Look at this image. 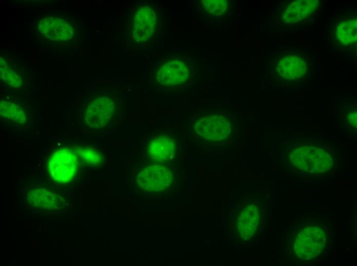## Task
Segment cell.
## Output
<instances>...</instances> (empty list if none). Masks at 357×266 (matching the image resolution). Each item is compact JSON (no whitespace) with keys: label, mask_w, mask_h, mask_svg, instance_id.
Returning a JSON list of instances; mask_svg holds the SVG:
<instances>
[{"label":"cell","mask_w":357,"mask_h":266,"mask_svg":"<svg viewBox=\"0 0 357 266\" xmlns=\"http://www.w3.org/2000/svg\"><path fill=\"white\" fill-rule=\"evenodd\" d=\"M308 68V62L302 56L285 55L277 61L275 71L282 80L292 81L304 77Z\"/></svg>","instance_id":"obj_9"},{"label":"cell","mask_w":357,"mask_h":266,"mask_svg":"<svg viewBox=\"0 0 357 266\" xmlns=\"http://www.w3.org/2000/svg\"><path fill=\"white\" fill-rule=\"evenodd\" d=\"M335 39L339 45L349 47L357 41V20L350 17L338 22L335 28Z\"/></svg>","instance_id":"obj_12"},{"label":"cell","mask_w":357,"mask_h":266,"mask_svg":"<svg viewBox=\"0 0 357 266\" xmlns=\"http://www.w3.org/2000/svg\"><path fill=\"white\" fill-rule=\"evenodd\" d=\"M203 2H204L205 9L213 15H222L227 10V2L226 1H204Z\"/></svg>","instance_id":"obj_16"},{"label":"cell","mask_w":357,"mask_h":266,"mask_svg":"<svg viewBox=\"0 0 357 266\" xmlns=\"http://www.w3.org/2000/svg\"><path fill=\"white\" fill-rule=\"evenodd\" d=\"M74 150L78 156L80 161L85 165L98 166L104 162L105 157L103 153L93 146H77L75 147Z\"/></svg>","instance_id":"obj_13"},{"label":"cell","mask_w":357,"mask_h":266,"mask_svg":"<svg viewBox=\"0 0 357 266\" xmlns=\"http://www.w3.org/2000/svg\"><path fill=\"white\" fill-rule=\"evenodd\" d=\"M261 213L255 205H250L242 210L237 219V228L240 236L248 239L253 236L259 227Z\"/></svg>","instance_id":"obj_11"},{"label":"cell","mask_w":357,"mask_h":266,"mask_svg":"<svg viewBox=\"0 0 357 266\" xmlns=\"http://www.w3.org/2000/svg\"><path fill=\"white\" fill-rule=\"evenodd\" d=\"M173 180V174L169 167L164 164L151 163L138 172L134 181L142 190L158 192L168 188Z\"/></svg>","instance_id":"obj_4"},{"label":"cell","mask_w":357,"mask_h":266,"mask_svg":"<svg viewBox=\"0 0 357 266\" xmlns=\"http://www.w3.org/2000/svg\"><path fill=\"white\" fill-rule=\"evenodd\" d=\"M189 64L180 59L170 60L163 64L155 73V82L160 86L174 87L185 83L189 78Z\"/></svg>","instance_id":"obj_6"},{"label":"cell","mask_w":357,"mask_h":266,"mask_svg":"<svg viewBox=\"0 0 357 266\" xmlns=\"http://www.w3.org/2000/svg\"><path fill=\"white\" fill-rule=\"evenodd\" d=\"M156 15L149 6L140 7L134 13L132 21V33L137 42H145L153 34L156 28Z\"/></svg>","instance_id":"obj_7"},{"label":"cell","mask_w":357,"mask_h":266,"mask_svg":"<svg viewBox=\"0 0 357 266\" xmlns=\"http://www.w3.org/2000/svg\"><path fill=\"white\" fill-rule=\"evenodd\" d=\"M80 162L74 149L69 148L57 149L50 157L49 173L57 182H68L75 176Z\"/></svg>","instance_id":"obj_5"},{"label":"cell","mask_w":357,"mask_h":266,"mask_svg":"<svg viewBox=\"0 0 357 266\" xmlns=\"http://www.w3.org/2000/svg\"><path fill=\"white\" fill-rule=\"evenodd\" d=\"M0 114L1 116L15 123L23 124L26 120V114L24 109L11 101H1Z\"/></svg>","instance_id":"obj_14"},{"label":"cell","mask_w":357,"mask_h":266,"mask_svg":"<svg viewBox=\"0 0 357 266\" xmlns=\"http://www.w3.org/2000/svg\"><path fill=\"white\" fill-rule=\"evenodd\" d=\"M193 132L197 138L211 143H221L230 137V119L225 115L210 113L199 116L194 122Z\"/></svg>","instance_id":"obj_2"},{"label":"cell","mask_w":357,"mask_h":266,"mask_svg":"<svg viewBox=\"0 0 357 266\" xmlns=\"http://www.w3.org/2000/svg\"><path fill=\"white\" fill-rule=\"evenodd\" d=\"M39 32L52 41H67L72 39L74 31L72 26L65 19L56 16H48L41 20Z\"/></svg>","instance_id":"obj_8"},{"label":"cell","mask_w":357,"mask_h":266,"mask_svg":"<svg viewBox=\"0 0 357 266\" xmlns=\"http://www.w3.org/2000/svg\"><path fill=\"white\" fill-rule=\"evenodd\" d=\"M1 78L10 86L18 88L22 85V79L1 57L0 60Z\"/></svg>","instance_id":"obj_15"},{"label":"cell","mask_w":357,"mask_h":266,"mask_svg":"<svg viewBox=\"0 0 357 266\" xmlns=\"http://www.w3.org/2000/svg\"><path fill=\"white\" fill-rule=\"evenodd\" d=\"M142 141L146 156L151 163H166L172 160L176 152L177 140L169 133L152 131Z\"/></svg>","instance_id":"obj_3"},{"label":"cell","mask_w":357,"mask_h":266,"mask_svg":"<svg viewBox=\"0 0 357 266\" xmlns=\"http://www.w3.org/2000/svg\"><path fill=\"white\" fill-rule=\"evenodd\" d=\"M318 0H299L290 3L281 15L282 20L287 24H295L310 16L318 9Z\"/></svg>","instance_id":"obj_10"},{"label":"cell","mask_w":357,"mask_h":266,"mask_svg":"<svg viewBox=\"0 0 357 266\" xmlns=\"http://www.w3.org/2000/svg\"><path fill=\"white\" fill-rule=\"evenodd\" d=\"M83 122L87 129L97 131L118 129L123 123L118 99L110 96L92 98L84 110Z\"/></svg>","instance_id":"obj_1"}]
</instances>
